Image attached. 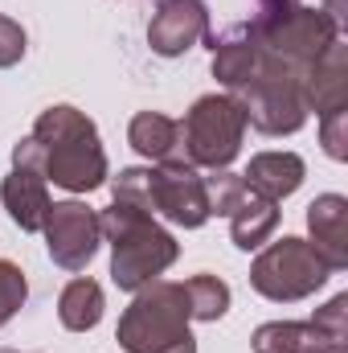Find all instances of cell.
<instances>
[{
  "mask_svg": "<svg viewBox=\"0 0 348 353\" xmlns=\"http://www.w3.org/2000/svg\"><path fill=\"white\" fill-rule=\"evenodd\" d=\"M12 169L41 173L66 193H94L111 176L94 119L70 103H54L37 115L33 132L12 144Z\"/></svg>",
  "mask_w": 348,
  "mask_h": 353,
  "instance_id": "cell-1",
  "label": "cell"
},
{
  "mask_svg": "<svg viewBox=\"0 0 348 353\" xmlns=\"http://www.w3.org/2000/svg\"><path fill=\"white\" fill-rule=\"evenodd\" d=\"M98 226H102V239L111 243V279L119 292H140L144 283L160 279L180 255L173 230H164L148 210L111 201L98 214Z\"/></svg>",
  "mask_w": 348,
  "mask_h": 353,
  "instance_id": "cell-2",
  "label": "cell"
},
{
  "mask_svg": "<svg viewBox=\"0 0 348 353\" xmlns=\"http://www.w3.org/2000/svg\"><path fill=\"white\" fill-rule=\"evenodd\" d=\"M188 321L193 316H188L184 288L176 279H152L140 292H131L115 341L123 345V353H197Z\"/></svg>",
  "mask_w": 348,
  "mask_h": 353,
  "instance_id": "cell-3",
  "label": "cell"
},
{
  "mask_svg": "<svg viewBox=\"0 0 348 353\" xmlns=\"http://www.w3.org/2000/svg\"><path fill=\"white\" fill-rule=\"evenodd\" d=\"M254 37H259L262 54L279 58L283 66H291L295 74H307V66L332 46L340 41V25L324 12V8H307V4H274L259 8V17L250 21Z\"/></svg>",
  "mask_w": 348,
  "mask_h": 353,
  "instance_id": "cell-4",
  "label": "cell"
},
{
  "mask_svg": "<svg viewBox=\"0 0 348 353\" xmlns=\"http://www.w3.org/2000/svg\"><path fill=\"white\" fill-rule=\"evenodd\" d=\"M184 161L193 169H230L246 140V111L234 94H201L180 119Z\"/></svg>",
  "mask_w": 348,
  "mask_h": 353,
  "instance_id": "cell-5",
  "label": "cell"
},
{
  "mask_svg": "<svg viewBox=\"0 0 348 353\" xmlns=\"http://www.w3.org/2000/svg\"><path fill=\"white\" fill-rule=\"evenodd\" d=\"M234 99H238L242 111H246V128H254L262 136H295V132L307 123L303 74H295L291 66H283V62L270 58V54H259L254 79L238 90Z\"/></svg>",
  "mask_w": 348,
  "mask_h": 353,
  "instance_id": "cell-6",
  "label": "cell"
},
{
  "mask_svg": "<svg viewBox=\"0 0 348 353\" xmlns=\"http://www.w3.org/2000/svg\"><path fill=\"white\" fill-rule=\"evenodd\" d=\"M332 279V267L324 263V255L307 243V239H279L266 251H259V259L250 263V288L274 300V304H295L316 296L324 283Z\"/></svg>",
  "mask_w": 348,
  "mask_h": 353,
  "instance_id": "cell-7",
  "label": "cell"
},
{
  "mask_svg": "<svg viewBox=\"0 0 348 353\" xmlns=\"http://www.w3.org/2000/svg\"><path fill=\"white\" fill-rule=\"evenodd\" d=\"M148 214H160L184 230H201L213 218L201 169H193V165H148Z\"/></svg>",
  "mask_w": 348,
  "mask_h": 353,
  "instance_id": "cell-8",
  "label": "cell"
},
{
  "mask_svg": "<svg viewBox=\"0 0 348 353\" xmlns=\"http://www.w3.org/2000/svg\"><path fill=\"white\" fill-rule=\"evenodd\" d=\"M45 234V251L62 271H87L90 259L102 247V226H98V210H90L87 201H54L50 218L41 226Z\"/></svg>",
  "mask_w": 348,
  "mask_h": 353,
  "instance_id": "cell-9",
  "label": "cell"
},
{
  "mask_svg": "<svg viewBox=\"0 0 348 353\" xmlns=\"http://www.w3.org/2000/svg\"><path fill=\"white\" fill-rule=\"evenodd\" d=\"M209 37V4L205 0H160L148 21V46L160 58H180Z\"/></svg>",
  "mask_w": 348,
  "mask_h": 353,
  "instance_id": "cell-10",
  "label": "cell"
},
{
  "mask_svg": "<svg viewBox=\"0 0 348 353\" xmlns=\"http://www.w3.org/2000/svg\"><path fill=\"white\" fill-rule=\"evenodd\" d=\"M209 41V70H213V79L226 87V94H238V90L246 87L250 79H254V70H259V37H254V29H250V21L246 25H234V29H226L221 37H205Z\"/></svg>",
  "mask_w": 348,
  "mask_h": 353,
  "instance_id": "cell-11",
  "label": "cell"
},
{
  "mask_svg": "<svg viewBox=\"0 0 348 353\" xmlns=\"http://www.w3.org/2000/svg\"><path fill=\"white\" fill-rule=\"evenodd\" d=\"M303 107H307V115L316 111V119L336 111V107H348V46L345 41H332L307 66V74H303Z\"/></svg>",
  "mask_w": 348,
  "mask_h": 353,
  "instance_id": "cell-12",
  "label": "cell"
},
{
  "mask_svg": "<svg viewBox=\"0 0 348 353\" xmlns=\"http://www.w3.org/2000/svg\"><path fill=\"white\" fill-rule=\"evenodd\" d=\"M307 230L312 247L324 255V263L336 271L348 267V197L345 193H320L307 205Z\"/></svg>",
  "mask_w": 348,
  "mask_h": 353,
  "instance_id": "cell-13",
  "label": "cell"
},
{
  "mask_svg": "<svg viewBox=\"0 0 348 353\" xmlns=\"http://www.w3.org/2000/svg\"><path fill=\"white\" fill-rule=\"evenodd\" d=\"M0 201L12 218V226H21L25 234H41L45 218H50V185L41 173H29V169H12V173L0 181Z\"/></svg>",
  "mask_w": 348,
  "mask_h": 353,
  "instance_id": "cell-14",
  "label": "cell"
},
{
  "mask_svg": "<svg viewBox=\"0 0 348 353\" xmlns=\"http://www.w3.org/2000/svg\"><path fill=\"white\" fill-rule=\"evenodd\" d=\"M127 144L152 161V165H188L184 161V140H180V119L164 111H140L127 123Z\"/></svg>",
  "mask_w": 348,
  "mask_h": 353,
  "instance_id": "cell-15",
  "label": "cell"
},
{
  "mask_svg": "<svg viewBox=\"0 0 348 353\" xmlns=\"http://www.w3.org/2000/svg\"><path fill=\"white\" fill-rule=\"evenodd\" d=\"M254 353H348V341H332L312 321H266L250 337Z\"/></svg>",
  "mask_w": 348,
  "mask_h": 353,
  "instance_id": "cell-16",
  "label": "cell"
},
{
  "mask_svg": "<svg viewBox=\"0 0 348 353\" xmlns=\"http://www.w3.org/2000/svg\"><path fill=\"white\" fill-rule=\"evenodd\" d=\"M246 181V176H242ZM230 218V234H234V247L238 251H259L262 243L279 230V201H270L259 189H242V197L234 201V210L226 214Z\"/></svg>",
  "mask_w": 348,
  "mask_h": 353,
  "instance_id": "cell-17",
  "label": "cell"
},
{
  "mask_svg": "<svg viewBox=\"0 0 348 353\" xmlns=\"http://www.w3.org/2000/svg\"><path fill=\"white\" fill-rule=\"evenodd\" d=\"M242 176H246L250 189L266 193L270 201H283V197H291L303 185L307 165H303L299 152H259V157H250V165H246Z\"/></svg>",
  "mask_w": 348,
  "mask_h": 353,
  "instance_id": "cell-18",
  "label": "cell"
},
{
  "mask_svg": "<svg viewBox=\"0 0 348 353\" xmlns=\"http://www.w3.org/2000/svg\"><path fill=\"white\" fill-rule=\"evenodd\" d=\"M102 312H107V296H102L98 279H90V275L70 279L58 296V321L70 333H90L102 321Z\"/></svg>",
  "mask_w": 348,
  "mask_h": 353,
  "instance_id": "cell-19",
  "label": "cell"
},
{
  "mask_svg": "<svg viewBox=\"0 0 348 353\" xmlns=\"http://www.w3.org/2000/svg\"><path fill=\"white\" fill-rule=\"evenodd\" d=\"M180 288H184V300H188V316L193 321L213 325V321H221L230 312V300L234 296H230V283L226 279H217V275H193Z\"/></svg>",
  "mask_w": 348,
  "mask_h": 353,
  "instance_id": "cell-20",
  "label": "cell"
},
{
  "mask_svg": "<svg viewBox=\"0 0 348 353\" xmlns=\"http://www.w3.org/2000/svg\"><path fill=\"white\" fill-rule=\"evenodd\" d=\"M25 300H29V279H25V271L12 263V259H0V329L25 308Z\"/></svg>",
  "mask_w": 348,
  "mask_h": 353,
  "instance_id": "cell-21",
  "label": "cell"
},
{
  "mask_svg": "<svg viewBox=\"0 0 348 353\" xmlns=\"http://www.w3.org/2000/svg\"><path fill=\"white\" fill-rule=\"evenodd\" d=\"M320 144L332 161H348V107L320 115Z\"/></svg>",
  "mask_w": 348,
  "mask_h": 353,
  "instance_id": "cell-22",
  "label": "cell"
},
{
  "mask_svg": "<svg viewBox=\"0 0 348 353\" xmlns=\"http://www.w3.org/2000/svg\"><path fill=\"white\" fill-rule=\"evenodd\" d=\"M312 325L320 333H328L332 341H348V292H336L324 308H316Z\"/></svg>",
  "mask_w": 348,
  "mask_h": 353,
  "instance_id": "cell-23",
  "label": "cell"
},
{
  "mask_svg": "<svg viewBox=\"0 0 348 353\" xmlns=\"http://www.w3.org/2000/svg\"><path fill=\"white\" fill-rule=\"evenodd\" d=\"M25 50H29L25 29H21L12 17H4V12H0V70H12V66L25 58Z\"/></svg>",
  "mask_w": 348,
  "mask_h": 353,
  "instance_id": "cell-24",
  "label": "cell"
},
{
  "mask_svg": "<svg viewBox=\"0 0 348 353\" xmlns=\"http://www.w3.org/2000/svg\"><path fill=\"white\" fill-rule=\"evenodd\" d=\"M262 8H274V4H295V0H259Z\"/></svg>",
  "mask_w": 348,
  "mask_h": 353,
  "instance_id": "cell-25",
  "label": "cell"
},
{
  "mask_svg": "<svg viewBox=\"0 0 348 353\" xmlns=\"http://www.w3.org/2000/svg\"><path fill=\"white\" fill-rule=\"evenodd\" d=\"M0 353H21V350H0Z\"/></svg>",
  "mask_w": 348,
  "mask_h": 353,
  "instance_id": "cell-26",
  "label": "cell"
}]
</instances>
